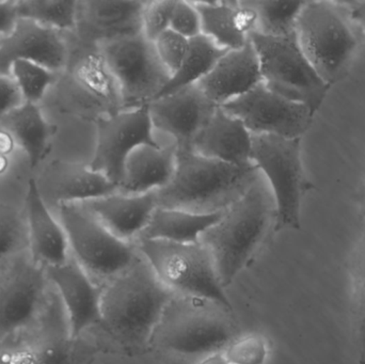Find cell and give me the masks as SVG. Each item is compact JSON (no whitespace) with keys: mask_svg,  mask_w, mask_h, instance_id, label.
Masks as SVG:
<instances>
[{"mask_svg":"<svg viewBox=\"0 0 365 364\" xmlns=\"http://www.w3.org/2000/svg\"><path fill=\"white\" fill-rule=\"evenodd\" d=\"M359 364H365V353L361 355V358H360Z\"/></svg>","mask_w":365,"mask_h":364,"instance_id":"45","label":"cell"},{"mask_svg":"<svg viewBox=\"0 0 365 364\" xmlns=\"http://www.w3.org/2000/svg\"><path fill=\"white\" fill-rule=\"evenodd\" d=\"M96 145L90 168L119 187L126 160L141 145H160L153 135L149 107L121 109L96 120Z\"/></svg>","mask_w":365,"mask_h":364,"instance_id":"12","label":"cell"},{"mask_svg":"<svg viewBox=\"0 0 365 364\" xmlns=\"http://www.w3.org/2000/svg\"><path fill=\"white\" fill-rule=\"evenodd\" d=\"M55 290L43 266L24 252L0 266V341L24 335L48 309Z\"/></svg>","mask_w":365,"mask_h":364,"instance_id":"10","label":"cell"},{"mask_svg":"<svg viewBox=\"0 0 365 364\" xmlns=\"http://www.w3.org/2000/svg\"><path fill=\"white\" fill-rule=\"evenodd\" d=\"M16 60L34 62L55 73L66 66L68 48L59 31L19 17L14 31L0 43V75L10 76Z\"/></svg>","mask_w":365,"mask_h":364,"instance_id":"16","label":"cell"},{"mask_svg":"<svg viewBox=\"0 0 365 364\" xmlns=\"http://www.w3.org/2000/svg\"><path fill=\"white\" fill-rule=\"evenodd\" d=\"M261 66L263 83L274 93L299 103L317 113L331 89L311 66L298 44L289 36L250 34Z\"/></svg>","mask_w":365,"mask_h":364,"instance_id":"8","label":"cell"},{"mask_svg":"<svg viewBox=\"0 0 365 364\" xmlns=\"http://www.w3.org/2000/svg\"><path fill=\"white\" fill-rule=\"evenodd\" d=\"M222 354L230 364H265L267 341L259 333L238 336L230 342Z\"/></svg>","mask_w":365,"mask_h":364,"instance_id":"34","label":"cell"},{"mask_svg":"<svg viewBox=\"0 0 365 364\" xmlns=\"http://www.w3.org/2000/svg\"><path fill=\"white\" fill-rule=\"evenodd\" d=\"M170 29L188 40L201 36V17L193 2H175Z\"/></svg>","mask_w":365,"mask_h":364,"instance_id":"37","label":"cell"},{"mask_svg":"<svg viewBox=\"0 0 365 364\" xmlns=\"http://www.w3.org/2000/svg\"><path fill=\"white\" fill-rule=\"evenodd\" d=\"M173 296L141 256L128 271L105 284L98 327L124 354H147L151 352L154 331Z\"/></svg>","mask_w":365,"mask_h":364,"instance_id":"1","label":"cell"},{"mask_svg":"<svg viewBox=\"0 0 365 364\" xmlns=\"http://www.w3.org/2000/svg\"><path fill=\"white\" fill-rule=\"evenodd\" d=\"M0 364H36L25 333L0 341Z\"/></svg>","mask_w":365,"mask_h":364,"instance_id":"38","label":"cell"},{"mask_svg":"<svg viewBox=\"0 0 365 364\" xmlns=\"http://www.w3.org/2000/svg\"><path fill=\"white\" fill-rule=\"evenodd\" d=\"M252 134L237 118L218 107L191 143L199 155L227 164H251Z\"/></svg>","mask_w":365,"mask_h":364,"instance_id":"21","label":"cell"},{"mask_svg":"<svg viewBox=\"0 0 365 364\" xmlns=\"http://www.w3.org/2000/svg\"><path fill=\"white\" fill-rule=\"evenodd\" d=\"M238 336L233 310L207 299L175 295L152 336L151 352L197 363L223 352Z\"/></svg>","mask_w":365,"mask_h":364,"instance_id":"4","label":"cell"},{"mask_svg":"<svg viewBox=\"0 0 365 364\" xmlns=\"http://www.w3.org/2000/svg\"><path fill=\"white\" fill-rule=\"evenodd\" d=\"M262 83L259 57L249 38L240 48L225 51L197 85L210 102L222 107Z\"/></svg>","mask_w":365,"mask_h":364,"instance_id":"17","label":"cell"},{"mask_svg":"<svg viewBox=\"0 0 365 364\" xmlns=\"http://www.w3.org/2000/svg\"><path fill=\"white\" fill-rule=\"evenodd\" d=\"M251 162L267 180L274 197V232L299 230L302 200L315 189L302 165V139L252 135Z\"/></svg>","mask_w":365,"mask_h":364,"instance_id":"6","label":"cell"},{"mask_svg":"<svg viewBox=\"0 0 365 364\" xmlns=\"http://www.w3.org/2000/svg\"><path fill=\"white\" fill-rule=\"evenodd\" d=\"M0 205H1V203H0Z\"/></svg>","mask_w":365,"mask_h":364,"instance_id":"47","label":"cell"},{"mask_svg":"<svg viewBox=\"0 0 365 364\" xmlns=\"http://www.w3.org/2000/svg\"><path fill=\"white\" fill-rule=\"evenodd\" d=\"M177 147L141 145L130 153L124 166L119 192L145 194L166 187L175 175Z\"/></svg>","mask_w":365,"mask_h":364,"instance_id":"24","label":"cell"},{"mask_svg":"<svg viewBox=\"0 0 365 364\" xmlns=\"http://www.w3.org/2000/svg\"><path fill=\"white\" fill-rule=\"evenodd\" d=\"M25 217L32 259L44 269L66 263L71 258L66 231L49 211L34 179L28 186Z\"/></svg>","mask_w":365,"mask_h":364,"instance_id":"19","label":"cell"},{"mask_svg":"<svg viewBox=\"0 0 365 364\" xmlns=\"http://www.w3.org/2000/svg\"><path fill=\"white\" fill-rule=\"evenodd\" d=\"M19 21L17 1H0V43L14 31Z\"/></svg>","mask_w":365,"mask_h":364,"instance_id":"40","label":"cell"},{"mask_svg":"<svg viewBox=\"0 0 365 364\" xmlns=\"http://www.w3.org/2000/svg\"><path fill=\"white\" fill-rule=\"evenodd\" d=\"M225 49L215 44L210 38L203 34L191 38L189 41L188 53L184 61L182 62L179 70L171 75L170 79L158 94V98L168 95L189 85H197L199 81H201L214 68L217 61L225 55Z\"/></svg>","mask_w":365,"mask_h":364,"instance_id":"28","label":"cell"},{"mask_svg":"<svg viewBox=\"0 0 365 364\" xmlns=\"http://www.w3.org/2000/svg\"><path fill=\"white\" fill-rule=\"evenodd\" d=\"M147 1L79 2L78 24L83 38L102 46L143 34V13Z\"/></svg>","mask_w":365,"mask_h":364,"instance_id":"18","label":"cell"},{"mask_svg":"<svg viewBox=\"0 0 365 364\" xmlns=\"http://www.w3.org/2000/svg\"><path fill=\"white\" fill-rule=\"evenodd\" d=\"M274 224V197L259 179L202 235L200 243L210 252L223 288L248 266Z\"/></svg>","mask_w":365,"mask_h":364,"instance_id":"3","label":"cell"},{"mask_svg":"<svg viewBox=\"0 0 365 364\" xmlns=\"http://www.w3.org/2000/svg\"><path fill=\"white\" fill-rule=\"evenodd\" d=\"M148 107L153 128L173 137L177 149H191L193 139L218 108L197 85L155 98Z\"/></svg>","mask_w":365,"mask_h":364,"instance_id":"15","label":"cell"},{"mask_svg":"<svg viewBox=\"0 0 365 364\" xmlns=\"http://www.w3.org/2000/svg\"><path fill=\"white\" fill-rule=\"evenodd\" d=\"M193 4L201 17L202 34L225 51L244 46L257 30V14L245 1Z\"/></svg>","mask_w":365,"mask_h":364,"instance_id":"22","label":"cell"},{"mask_svg":"<svg viewBox=\"0 0 365 364\" xmlns=\"http://www.w3.org/2000/svg\"><path fill=\"white\" fill-rule=\"evenodd\" d=\"M57 209L71 256L92 280L109 282L140 259L137 246L115 236L81 203H61Z\"/></svg>","mask_w":365,"mask_h":364,"instance_id":"9","label":"cell"},{"mask_svg":"<svg viewBox=\"0 0 365 364\" xmlns=\"http://www.w3.org/2000/svg\"><path fill=\"white\" fill-rule=\"evenodd\" d=\"M225 212L197 214L158 207L137 241L155 239L177 244H197L202 235L221 219Z\"/></svg>","mask_w":365,"mask_h":364,"instance_id":"25","label":"cell"},{"mask_svg":"<svg viewBox=\"0 0 365 364\" xmlns=\"http://www.w3.org/2000/svg\"><path fill=\"white\" fill-rule=\"evenodd\" d=\"M351 286H353L354 316L357 339L365 353V228L351 261Z\"/></svg>","mask_w":365,"mask_h":364,"instance_id":"33","label":"cell"},{"mask_svg":"<svg viewBox=\"0 0 365 364\" xmlns=\"http://www.w3.org/2000/svg\"><path fill=\"white\" fill-rule=\"evenodd\" d=\"M81 204L115 236L128 243L137 241L158 207L156 192L145 194L118 192Z\"/></svg>","mask_w":365,"mask_h":364,"instance_id":"20","label":"cell"},{"mask_svg":"<svg viewBox=\"0 0 365 364\" xmlns=\"http://www.w3.org/2000/svg\"><path fill=\"white\" fill-rule=\"evenodd\" d=\"M364 209H365V202H364Z\"/></svg>","mask_w":365,"mask_h":364,"instance_id":"46","label":"cell"},{"mask_svg":"<svg viewBox=\"0 0 365 364\" xmlns=\"http://www.w3.org/2000/svg\"><path fill=\"white\" fill-rule=\"evenodd\" d=\"M100 48L117 83L121 109L149 105L170 79L153 42L143 34L113 41Z\"/></svg>","mask_w":365,"mask_h":364,"instance_id":"11","label":"cell"},{"mask_svg":"<svg viewBox=\"0 0 365 364\" xmlns=\"http://www.w3.org/2000/svg\"><path fill=\"white\" fill-rule=\"evenodd\" d=\"M9 164H10V160H9L8 156L1 155L0 154V175L6 173V171L8 170Z\"/></svg>","mask_w":365,"mask_h":364,"instance_id":"44","label":"cell"},{"mask_svg":"<svg viewBox=\"0 0 365 364\" xmlns=\"http://www.w3.org/2000/svg\"><path fill=\"white\" fill-rule=\"evenodd\" d=\"M17 145L27 153L30 164L36 167L48 151L49 140L55 128L47 123L38 105L24 102L0 120Z\"/></svg>","mask_w":365,"mask_h":364,"instance_id":"26","label":"cell"},{"mask_svg":"<svg viewBox=\"0 0 365 364\" xmlns=\"http://www.w3.org/2000/svg\"><path fill=\"white\" fill-rule=\"evenodd\" d=\"M175 0L147 1L143 13V36L154 42L160 34L170 29Z\"/></svg>","mask_w":365,"mask_h":364,"instance_id":"36","label":"cell"},{"mask_svg":"<svg viewBox=\"0 0 365 364\" xmlns=\"http://www.w3.org/2000/svg\"><path fill=\"white\" fill-rule=\"evenodd\" d=\"M15 147H16V142L12 135L0 126V154L8 156L14 151Z\"/></svg>","mask_w":365,"mask_h":364,"instance_id":"42","label":"cell"},{"mask_svg":"<svg viewBox=\"0 0 365 364\" xmlns=\"http://www.w3.org/2000/svg\"><path fill=\"white\" fill-rule=\"evenodd\" d=\"M137 248L156 277L179 296L197 297L233 310L208 250L197 244L138 239Z\"/></svg>","mask_w":365,"mask_h":364,"instance_id":"7","label":"cell"},{"mask_svg":"<svg viewBox=\"0 0 365 364\" xmlns=\"http://www.w3.org/2000/svg\"><path fill=\"white\" fill-rule=\"evenodd\" d=\"M74 77L105 115L121 110V100L115 78L98 46L79 58Z\"/></svg>","mask_w":365,"mask_h":364,"instance_id":"27","label":"cell"},{"mask_svg":"<svg viewBox=\"0 0 365 364\" xmlns=\"http://www.w3.org/2000/svg\"><path fill=\"white\" fill-rule=\"evenodd\" d=\"M351 9L334 1H306L296 38L317 74L330 87L344 80L360 47Z\"/></svg>","mask_w":365,"mask_h":364,"instance_id":"5","label":"cell"},{"mask_svg":"<svg viewBox=\"0 0 365 364\" xmlns=\"http://www.w3.org/2000/svg\"><path fill=\"white\" fill-rule=\"evenodd\" d=\"M257 14V30L268 36H289L296 33L298 17L306 1H245Z\"/></svg>","mask_w":365,"mask_h":364,"instance_id":"29","label":"cell"},{"mask_svg":"<svg viewBox=\"0 0 365 364\" xmlns=\"http://www.w3.org/2000/svg\"><path fill=\"white\" fill-rule=\"evenodd\" d=\"M46 197L55 205L83 203L119 192L106 177L92 170L89 165L55 162L46 170Z\"/></svg>","mask_w":365,"mask_h":364,"instance_id":"23","label":"cell"},{"mask_svg":"<svg viewBox=\"0 0 365 364\" xmlns=\"http://www.w3.org/2000/svg\"><path fill=\"white\" fill-rule=\"evenodd\" d=\"M21 19H29L56 31L77 29L79 2L72 0L17 1Z\"/></svg>","mask_w":365,"mask_h":364,"instance_id":"30","label":"cell"},{"mask_svg":"<svg viewBox=\"0 0 365 364\" xmlns=\"http://www.w3.org/2000/svg\"><path fill=\"white\" fill-rule=\"evenodd\" d=\"M45 271L63 306L72 340L76 341L88 329L100 326L105 284L92 280L72 256L63 264L46 267Z\"/></svg>","mask_w":365,"mask_h":364,"instance_id":"14","label":"cell"},{"mask_svg":"<svg viewBox=\"0 0 365 364\" xmlns=\"http://www.w3.org/2000/svg\"><path fill=\"white\" fill-rule=\"evenodd\" d=\"M27 251L29 237L25 215L13 207L0 205V266Z\"/></svg>","mask_w":365,"mask_h":364,"instance_id":"31","label":"cell"},{"mask_svg":"<svg viewBox=\"0 0 365 364\" xmlns=\"http://www.w3.org/2000/svg\"><path fill=\"white\" fill-rule=\"evenodd\" d=\"M189 41L171 29L167 30L154 41V48L158 57L169 74H175L181 66L188 53Z\"/></svg>","mask_w":365,"mask_h":364,"instance_id":"35","label":"cell"},{"mask_svg":"<svg viewBox=\"0 0 365 364\" xmlns=\"http://www.w3.org/2000/svg\"><path fill=\"white\" fill-rule=\"evenodd\" d=\"M252 162L245 166L204 157L188 149H177V166L170 183L156 192L158 207L197 214L225 212L259 180Z\"/></svg>","mask_w":365,"mask_h":364,"instance_id":"2","label":"cell"},{"mask_svg":"<svg viewBox=\"0 0 365 364\" xmlns=\"http://www.w3.org/2000/svg\"><path fill=\"white\" fill-rule=\"evenodd\" d=\"M221 108L240 119L252 135L287 139H302L315 117L308 107L274 93L263 83Z\"/></svg>","mask_w":365,"mask_h":364,"instance_id":"13","label":"cell"},{"mask_svg":"<svg viewBox=\"0 0 365 364\" xmlns=\"http://www.w3.org/2000/svg\"><path fill=\"white\" fill-rule=\"evenodd\" d=\"M193 364H230L227 363L225 357L223 356L222 352L215 353V354L208 355L204 358L200 359L199 361Z\"/></svg>","mask_w":365,"mask_h":364,"instance_id":"43","label":"cell"},{"mask_svg":"<svg viewBox=\"0 0 365 364\" xmlns=\"http://www.w3.org/2000/svg\"><path fill=\"white\" fill-rule=\"evenodd\" d=\"M23 103V96L14 79L0 75V120Z\"/></svg>","mask_w":365,"mask_h":364,"instance_id":"39","label":"cell"},{"mask_svg":"<svg viewBox=\"0 0 365 364\" xmlns=\"http://www.w3.org/2000/svg\"><path fill=\"white\" fill-rule=\"evenodd\" d=\"M10 76L16 83L24 102L34 104L42 100L47 88L53 81V73L48 68L26 60L13 62Z\"/></svg>","mask_w":365,"mask_h":364,"instance_id":"32","label":"cell"},{"mask_svg":"<svg viewBox=\"0 0 365 364\" xmlns=\"http://www.w3.org/2000/svg\"><path fill=\"white\" fill-rule=\"evenodd\" d=\"M351 15L356 25L359 28L365 41V1H356L349 4Z\"/></svg>","mask_w":365,"mask_h":364,"instance_id":"41","label":"cell"}]
</instances>
